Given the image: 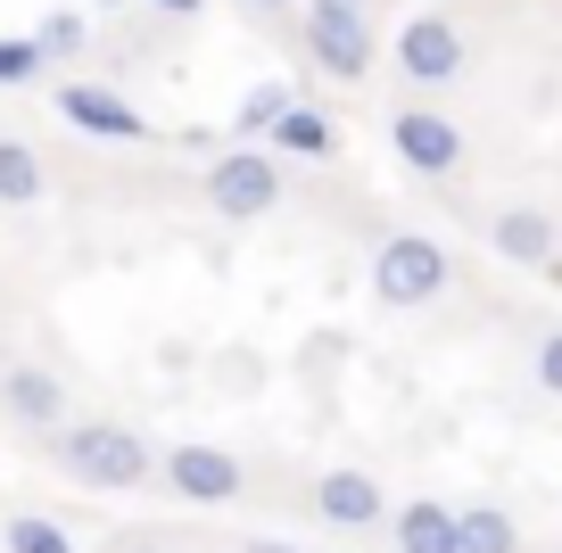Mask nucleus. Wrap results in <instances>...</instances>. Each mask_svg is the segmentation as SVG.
<instances>
[{"mask_svg": "<svg viewBox=\"0 0 562 553\" xmlns=\"http://www.w3.org/2000/svg\"><path fill=\"white\" fill-rule=\"evenodd\" d=\"M50 463L67 471L75 487H140L149 479V447H140L124 421H75V430H58Z\"/></svg>", "mask_w": 562, "mask_h": 553, "instance_id": "nucleus-1", "label": "nucleus"}, {"mask_svg": "<svg viewBox=\"0 0 562 553\" xmlns=\"http://www.w3.org/2000/svg\"><path fill=\"white\" fill-rule=\"evenodd\" d=\"M306 50H315L323 75H339V83H364V75H372L364 0H306Z\"/></svg>", "mask_w": 562, "mask_h": 553, "instance_id": "nucleus-2", "label": "nucleus"}, {"mask_svg": "<svg viewBox=\"0 0 562 553\" xmlns=\"http://www.w3.org/2000/svg\"><path fill=\"white\" fill-rule=\"evenodd\" d=\"M372 290H381L389 306H430V297L447 290V248L422 240V232L381 240V257H372Z\"/></svg>", "mask_w": 562, "mask_h": 553, "instance_id": "nucleus-3", "label": "nucleus"}, {"mask_svg": "<svg viewBox=\"0 0 562 553\" xmlns=\"http://www.w3.org/2000/svg\"><path fill=\"white\" fill-rule=\"evenodd\" d=\"M207 199H215V215H232V224L265 215V207L281 199V157H273V149H232V157H215Z\"/></svg>", "mask_w": 562, "mask_h": 553, "instance_id": "nucleus-4", "label": "nucleus"}, {"mask_svg": "<svg viewBox=\"0 0 562 553\" xmlns=\"http://www.w3.org/2000/svg\"><path fill=\"white\" fill-rule=\"evenodd\" d=\"M389 140H397V157L414 173H456L463 166V133L439 108H397V116H389Z\"/></svg>", "mask_w": 562, "mask_h": 553, "instance_id": "nucleus-5", "label": "nucleus"}, {"mask_svg": "<svg viewBox=\"0 0 562 553\" xmlns=\"http://www.w3.org/2000/svg\"><path fill=\"white\" fill-rule=\"evenodd\" d=\"M58 116H67L75 133H91V140H140V133H149L140 108L116 100L108 83H67V91H58Z\"/></svg>", "mask_w": 562, "mask_h": 553, "instance_id": "nucleus-6", "label": "nucleus"}, {"mask_svg": "<svg viewBox=\"0 0 562 553\" xmlns=\"http://www.w3.org/2000/svg\"><path fill=\"white\" fill-rule=\"evenodd\" d=\"M397 67L414 75V83H456L463 75V34L447 18H414L397 34Z\"/></svg>", "mask_w": 562, "mask_h": 553, "instance_id": "nucleus-7", "label": "nucleus"}, {"mask_svg": "<svg viewBox=\"0 0 562 553\" xmlns=\"http://www.w3.org/2000/svg\"><path fill=\"white\" fill-rule=\"evenodd\" d=\"M166 479H175L182 504H232L240 496V463L224 447H175L166 454Z\"/></svg>", "mask_w": 562, "mask_h": 553, "instance_id": "nucleus-8", "label": "nucleus"}, {"mask_svg": "<svg viewBox=\"0 0 562 553\" xmlns=\"http://www.w3.org/2000/svg\"><path fill=\"white\" fill-rule=\"evenodd\" d=\"M315 512L331 520V529H372V520H389V496L372 471H323L315 479Z\"/></svg>", "mask_w": 562, "mask_h": 553, "instance_id": "nucleus-9", "label": "nucleus"}, {"mask_svg": "<svg viewBox=\"0 0 562 553\" xmlns=\"http://www.w3.org/2000/svg\"><path fill=\"white\" fill-rule=\"evenodd\" d=\"M496 257H513V264H529V273H546V264H554V224H546L538 207H505L496 215Z\"/></svg>", "mask_w": 562, "mask_h": 553, "instance_id": "nucleus-10", "label": "nucleus"}, {"mask_svg": "<svg viewBox=\"0 0 562 553\" xmlns=\"http://www.w3.org/2000/svg\"><path fill=\"white\" fill-rule=\"evenodd\" d=\"M389 529H397V553H463V520L447 512V504H430V496L405 504Z\"/></svg>", "mask_w": 562, "mask_h": 553, "instance_id": "nucleus-11", "label": "nucleus"}, {"mask_svg": "<svg viewBox=\"0 0 562 553\" xmlns=\"http://www.w3.org/2000/svg\"><path fill=\"white\" fill-rule=\"evenodd\" d=\"M0 405H9L25 430H50V421L67 414V388H58L50 372H9V381H0Z\"/></svg>", "mask_w": 562, "mask_h": 553, "instance_id": "nucleus-12", "label": "nucleus"}, {"mask_svg": "<svg viewBox=\"0 0 562 553\" xmlns=\"http://www.w3.org/2000/svg\"><path fill=\"white\" fill-rule=\"evenodd\" d=\"M265 140H273L281 157H331V149H339V133H331V116H323V108H290Z\"/></svg>", "mask_w": 562, "mask_h": 553, "instance_id": "nucleus-13", "label": "nucleus"}, {"mask_svg": "<svg viewBox=\"0 0 562 553\" xmlns=\"http://www.w3.org/2000/svg\"><path fill=\"white\" fill-rule=\"evenodd\" d=\"M463 520V553H521V529H513L496 504H472V512H456Z\"/></svg>", "mask_w": 562, "mask_h": 553, "instance_id": "nucleus-14", "label": "nucleus"}, {"mask_svg": "<svg viewBox=\"0 0 562 553\" xmlns=\"http://www.w3.org/2000/svg\"><path fill=\"white\" fill-rule=\"evenodd\" d=\"M290 108H299V100H290V83H257V91L240 100V116H232V133H240V140H257V133H273V124L290 116Z\"/></svg>", "mask_w": 562, "mask_h": 553, "instance_id": "nucleus-15", "label": "nucleus"}, {"mask_svg": "<svg viewBox=\"0 0 562 553\" xmlns=\"http://www.w3.org/2000/svg\"><path fill=\"white\" fill-rule=\"evenodd\" d=\"M0 199H9V207L42 199V157L25 149V140H0Z\"/></svg>", "mask_w": 562, "mask_h": 553, "instance_id": "nucleus-16", "label": "nucleus"}, {"mask_svg": "<svg viewBox=\"0 0 562 553\" xmlns=\"http://www.w3.org/2000/svg\"><path fill=\"white\" fill-rule=\"evenodd\" d=\"M42 75V34H0V91Z\"/></svg>", "mask_w": 562, "mask_h": 553, "instance_id": "nucleus-17", "label": "nucleus"}, {"mask_svg": "<svg viewBox=\"0 0 562 553\" xmlns=\"http://www.w3.org/2000/svg\"><path fill=\"white\" fill-rule=\"evenodd\" d=\"M9 553H75V537L58 529V520H9Z\"/></svg>", "mask_w": 562, "mask_h": 553, "instance_id": "nucleus-18", "label": "nucleus"}, {"mask_svg": "<svg viewBox=\"0 0 562 553\" xmlns=\"http://www.w3.org/2000/svg\"><path fill=\"white\" fill-rule=\"evenodd\" d=\"M538 381H546V388H554V397H562V330H554V339L538 347Z\"/></svg>", "mask_w": 562, "mask_h": 553, "instance_id": "nucleus-19", "label": "nucleus"}, {"mask_svg": "<svg viewBox=\"0 0 562 553\" xmlns=\"http://www.w3.org/2000/svg\"><path fill=\"white\" fill-rule=\"evenodd\" d=\"M75 42H83V25H75V18H50V25H42V50H75Z\"/></svg>", "mask_w": 562, "mask_h": 553, "instance_id": "nucleus-20", "label": "nucleus"}, {"mask_svg": "<svg viewBox=\"0 0 562 553\" xmlns=\"http://www.w3.org/2000/svg\"><path fill=\"white\" fill-rule=\"evenodd\" d=\"M158 9L166 18H199V0H158Z\"/></svg>", "mask_w": 562, "mask_h": 553, "instance_id": "nucleus-21", "label": "nucleus"}, {"mask_svg": "<svg viewBox=\"0 0 562 553\" xmlns=\"http://www.w3.org/2000/svg\"><path fill=\"white\" fill-rule=\"evenodd\" d=\"M248 553H299V545H281V537H257V545H248Z\"/></svg>", "mask_w": 562, "mask_h": 553, "instance_id": "nucleus-22", "label": "nucleus"}, {"mask_svg": "<svg viewBox=\"0 0 562 553\" xmlns=\"http://www.w3.org/2000/svg\"><path fill=\"white\" fill-rule=\"evenodd\" d=\"M257 9H281V0H257Z\"/></svg>", "mask_w": 562, "mask_h": 553, "instance_id": "nucleus-23", "label": "nucleus"}, {"mask_svg": "<svg viewBox=\"0 0 562 553\" xmlns=\"http://www.w3.org/2000/svg\"><path fill=\"white\" fill-rule=\"evenodd\" d=\"M100 9H116V0H100Z\"/></svg>", "mask_w": 562, "mask_h": 553, "instance_id": "nucleus-24", "label": "nucleus"}]
</instances>
